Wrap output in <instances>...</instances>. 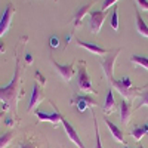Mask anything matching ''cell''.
Returning <instances> with one entry per match:
<instances>
[{"label":"cell","instance_id":"484cf974","mask_svg":"<svg viewBox=\"0 0 148 148\" xmlns=\"http://www.w3.org/2000/svg\"><path fill=\"white\" fill-rule=\"evenodd\" d=\"M16 148H37V147H36L34 144H31V142H28V141H27V142H22V144H19Z\"/></svg>","mask_w":148,"mask_h":148},{"label":"cell","instance_id":"d4e9b609","mask_svg":"<svg viewBox=\"0 0 148 148\" xmlns=\"http://www.w3.org/2000/svg\"><path fill=\"white\" fill-rule=\"evenodd\" d=\"M119 2V0H104V3H102V9L107 12L111 6H116V3Z\"/></svg>","mask_w":148,"mask_h":148},{"label":"cell","instance_id":"f546056e","mask_svg":"<svg viewBox=\"0 0 148 148\" xmlns=\"http://www.w3.org/2000/svg\"><path fill=\"white\" fill-rule=\"evenodd\" d=\"M0 53H5V47H3V43H0Z\"/></svg>","mask_w":148,"mask_h":148},{"label":"cell","instance_id":"83f0119b","mask_svg":"<svg viewBox=\"0 0 148 148\" xmlns=\"http://www.w3.org/2000/svg\"><path fill=\"white\" fill-rule=\"evenodd\" d=\"M25 64H27V65H31V64H33V55H30V53L25 55Z\"/></svg>","mask_w":148,"mask_h":148},{"label":"cell","instance_id":"8fae6325","mask_svg":"<svg viewBox=\"0 0 148 148\" xmlns=\"http://www.w3.org/2000/svg\"><path fill=\"white\" fill-rule=\"evenodd\" d=\"M96 3V0H92V2H89V3H86V5H83V6H80L76 12H74V16H73V24H74V27L76 28H79L80 25H82V21H83V18L86 16V15H89L90 14V8L93 6Z\"/></svg>","mask_w":148,"mask_h":148},{"label":"cell","instance_id":"5b68a950","mask_svg":"<svg viewBox=\"0 0 148 148\" xmlns=\"http://www.w3.org/2000/svg\"><path fill=\"white\" fill-rule=\"evenodd\" d=\"M105 18H107L105 10H92L89 14V28H90L92 34H99Z\"/></svg>","mask_w":148,"mask_h":148},{"label":"cell","instance_id":"d6a6232c","mask_svg":"<svg viewBox=\"0 0 148 148\" xmlns=\"http://www.w3.org/2000/svg\"><path fill=\"white\" fill-rule=\"evenodd\" d=\"M125 148H129V147H125Z\"/></svg>","mask_w":148,"mask_h":148},{"label":"cell","instance_id":"5bb4252c","mask_svg":"<svg viewBox=\"0 0 148 148\" xmlns=\"http://www.w3.org/2000/svg\"><path fill=\"white\" fill-rule=\"evenodd\" d=\"M104 121H105V125L108 126V129H110L111 135H113V138H114L117 142H120V144H126L125 133H123V132L120 130V127H117V126H116V123H113V121H111L107 116L104 117Z\"/></svg>","mask_w":148,"mask_h":148},{"label":"cell","instance_id":"8992f818","mask_svg":"<svg viewBox=\"0 0 148 148\" xmlns=\"http://www.w3.org/2000/svg\"><path fill=\"white\" fill-rule=\"evenodd\" d=\"M15 14V5L14 3H9L5 9V12L0 16V37H3L9 28H10V24H12V16Z\"/></svg>","mask_w":148,"mask_h":148},{"label":"cell","instance_id":"4fadbf2b","mask_svg":"<svg viewBox=\"0 0 148 148\" xmlns=\"http://www.w3.org/2000/svg\"><path fill=\"white\" fill-rule=\"evenodd\" d=\"M130 116H132V104L127 99H123L120 102V120H121V123L125 126L129 125Z\"/></svg>","mask_w":148,"mask_h":148},{"label":"cell","instance_id":"3957f363","mask_svg":"<svg viewBox=\"0 0 148 148\" xmlns=\"http://www.w3.org/2000/svg\"><path fill=\"white\" fill-rule=\"evenodd\" d=\"M77 88L82 92H84V93H93V95L98 93L93 89L92 83H90V77L88 74V70H86V62H84V61H80V62H79V68H77Z\"/></svg>","mask_w":148,"mask_h":148},{"label":"cell","instance_id":"d6986e66","mask_svg":"<svg viewBox=\"0 0 148 148\" xmlns=\"http://www.w3.org/2000/svg\"><path fill=\"white\" fill-rule=\"evenodd\" d=\"M130 62L135 64V65H139L142 68H145L148 71V58L147 56H142V55H132L130 56Z\"/></svg>","mask_w":148,"mask_h":148},{"label":"cell","instance_id":"cb8c5ba5","mask_svg":"<svg viewBox=\"0 0 148 148\" xmlns=\"http://www.w3.org/2000/svg\"><path fill=\"white\" fill-rule=\"evenodd\" d=\"M138 5V10H145L148 12V0H135Z\"/></svg>","mask_w":148,"mask_h":148},{"label":"cell","instance_id":"2e32d148","mask_svg":"<svg viewBox=\"0 0 148 148\" xmlns=\"http://www.w3.org/2000/svg\"><path fill=\"white\" fill-rule=\"evenodd\" d=\"M116 107H117V104H116V99H114L113 90H108L107 98H105V102H104V108H102L104 113L107 116H110L111 113H114V111H116Z\"/></svg>","mask_w":148,"mask_h":148},{"label":"cell","instance_id":"30bf717a","mask_svg":"<svg viewBox=\"0 0 148 148\" xmlns=\"http://www.w3.org/2000/svg\"><path fill=\"white\" fill-rule=\"evenodd\" d=\"M61 123H62V126H64V129H65V133H67L68 139H70L74 145H77L79 148H86L84 144H83V141H82L80 136H79V133L76 132V129L71 126V123H70L68 120H65L64 117H62V120H61Z\"/></svg>","mask_w":148,"mask_h":148},{"label":"cell","instance_id":"52a82bcc","mask_svg":"<svg viewBox=\"0 0 148 148\" xmlns=\"http://www.w3.org/2000/svg\"><path fill=\"white\" fill-rule=\"evenodd\" d=\"M71 104L76 107L80 113L86 111L89 107L92 108V107H96L98 105V102L93 99L92 96H89V95H74L73 99H71Z\"/></svg>","mask_w":148,"mask_h":148},{"label":"cell","instance_id":"e0dca14e","mask_svg":"<svg viewBox=\"0 0 148 148\" xmlns=\"http://www.w3.org/2000/svg\"><path fill=\"white\" fill-rule=\"evenodd\" d=\"M130 136L136 141V142H139L145 135H148V125H142V126H133L132 129H130Z\"/></svg>","mask_w":148,"mask_h":148},{"label":"cell","instance_id":"603a6c76","mask_svg":"<svg viewBox=\"0 0 148 148\" xmlns=\"http://www.w3.org/2000/svg\"><path fill=\"white\" fill-rule=\"evenodd\" d=\"M93 116V123H95V136H96V142H95V148H102V144H101V136H99V129H98V120L95 117V114L92 113Z\"/></svg>","mask_w":148,"mask_h":148},{"label":"cell","instance_id":"ba28073f","mask_svg":"<svg viewBox=\"0 0 148 148\" xmlns=\"http://www.w3.org/2000/svg\"><path fill=\"white\" fill-rule=\"evenodd\" d=\"M42 101H45V95L42 92V88L39 86V83H34L33 90H31V98H30V102L27 107V113H33V110H36L37 105Z\"/></svg>","mask_w":148,"mask_h":148},{"label":"cell","instance_id":"277c9868","mask_svg":"<svg viewBox=\"0 0 148 148\" xmlns=\"http://www.w3.org/2000/svg\"><path fill=\"white\" fill-rule=\"evenodd\" d=\"M121 52V49L117 47L114 51H110L107 53V56L101 58V67H102V71H104V76L107 77V80L111 83L114 80V64H116V59L119 56V53Z\"/></svg>","mask_w":148,"mask_h":148},{"label":"cell","instance_id":"7402d4cb","mask_svg":"<svg viewBox=\"0 0 148 148\" xmlns=\"http://www.w3.org/2000/svg\"><path fill=\"white\" fill-rule=\"evenodd\" d=\"M12 138H14V132H12V130L3 133L2 136H0V148H6V147L10 144Z\"/></svg>","mask_w":148,"mask_h":148},{"label":"cell","instance_id":"1f68e13d","mask_svg":"<svg viewBox=\"0 0 148 148\" xmlns=\"http://www.w3.org/2000/svg\"><path fill=\"white\" fill-rule=\"evenodd\" d=\"M138 148H144V145H141V144H139V145H138Z\"/></svg>","mask_w":148,"mask_h":148},{"label":"cell","instance_id":"44dd1931","mask_svg":"<svg viewBox=\"0 0 148 148\" xmlns=\"http://www.w3.org/2000/svg\"><path fill=\"white\" fill-rule=\"evenodd\" d=\"M138 96H139L138 98V104H136V107H135V110H139L142 107H148V86L144 89V92H141Z\"/></svg>","mask_w":148,"mask_h":148},{"label":"cell","instance_id":"ac0fdd59","mask_svg":"<svg viewBox=\"0 0 148 148\" xmlns=\"http://www.w3.org/2000/svg\"><path fill=\"white\" fill-rule=\"evenodd\" d=\"M136 31L142 36L148 39V25L145 24L144 18L139 15V10H136Z\"/></svg>","mask_w":148,"mask_h":148},{"label":"cell","instance_id":"7a4b0ae2","mask_svg":"<svg viewBox=\"0 0 148 148\" xmlns=\"http://www.w3.org/2000/svg\"><path fill=\"white\" fill-rule=\"evenodd\" d=\"M111 84H113V88L123 96V99H127V101H132L135 96H138L147 86H144V88H135V86H132V80L130 77H123L120 80H113L111 82Z\"/></svg>","mask_w":148,"mask_h":148},{"label":"cell","instance_id":"4316f807","mask_svg":"<svg viewBox=\"0 0 148 148\" xmlns=\"http://www.w3.org/2000/svg\"><path fill=\"white\" fill-rule=\"evenodd\" d=\"M59 46V40H58V37L52 36L51 37V47H58Z\"/></svg>","mask_w":148,"mask_h":148},{"label":"cell","instance_id":"6da1fadb","mask_svg":"<svg viewBox=\"0 0 148 148\" xmlns=\"http://www.w3.org/2000/svg\"><path fill=\"white\" fill-rule=\"evenodd\" d=\"M21 56L18 55V47H15V71L10 83L6 86H0V101L3 102V111H12L14 116H18V101L21 89Z\"/></svg>","mask_w":148,"mask_h":148},{"label":"cell","instance_id":"7c38bea8","mask_svg":"<svg viewBox=\"0 0 148 148\" xmlns=\"http://www.w3.org/2000/svg\"><path fill=\"white\" fill-rule=\"evenodd\" d=\"M53 108H55V113H52V114L43 113V111H36V116L39 119V121H49L52 126H58L61 123V120H62V116L59 114V111L56 110L55 105H53Z\"/></svg>","mask_w":148,"mask_h":148},{"label":"cell","instance_id":"ffe728a7","mask_svg":"<svg viewBox=\"0 0 148 148\" xmlns=\"http://www.w3.org/2000/svg\"><path fill=\"white\" fill-rule=\"evenodd\" d=\"M110 25L113 30H119V6H113V12H111V16H110Z\"/></svg>","mask_w":148,"mask_h":148},{"label":"cell","instance_id":"f1b7e54d","mask_svg":"<svg viewBox=\"0 0 148 148\" xmlns=\"http://www.w3.org/2000/svg\"><path fill=\"white\" fill-rule=\"evenodd\" d=\"M5 123H6V125H8L9 127H12V126H14V119H12V117H6Z\"/></svg>","mask_w":148,"mask_h":148},{"label":"cell","instance_id":"9c48e42d","mask_svg":"<svg viewBox=\"0 0 148 148\" xmlns=\"http://www.w3.org/2000/svg\"><path fill=\"white\" fill-rule=\"evenodd\" d=\"M51 61H52V64H53V67H55V70H56V73L59 74L61 77H62V80H65V82H70L71 80V77L74 76V64L71 62V64H65V65H62V64H59V62H56V61L53 59V58H51Z\"/></svg>","mask_w":148,"mask_h":148},{"label":"cell","instance_id":"836d02e7","mask_svg":"<svg viewBox=\"0 0 148 148\" xmlns=\"http://www.w3.org/2000/svg\"><path fill=\"white\" fill-rule=\"evenodd\" d=\"M0 136H2V135H0Z\"/></svg>","mask_w":148,"mask_h":148},{"label":"cell","instance_id":"9a60e30c","mask_svg":"<svg viewBox=\"0 0 148 148\" xmlns=\"http://www.w3.org/2000/svg\"><path fill=\"white\" fill-rule=\"evenodd\" d=\"M76 43H77L80 47L86 49L88 52L93 53V55H107V53L110 52V51H107V49L99 47V46L95 45V43H88V42H83V40H80V39H76Z\"/></svg>","mask_w":148,"mask_h":148},{"label":"cell","instance_id":"4dcf8cb0","mask_svg":"<svg viewBox=\"0 0 148 148\" xmlns=\"http://www.w3.org/2000/svg\"><path fill=\"white\" fill-rule=\"evenodd\" d=\"M3 114H5V111L2 110V111H0V119H2V117H3Z\"/></svg>","mask_w":148,"mask_h":148}]
</instances>
